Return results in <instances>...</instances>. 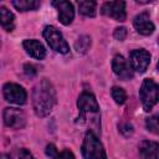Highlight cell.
Instances as JSON below:
<instances>
[{
  "label": "cell",
  "mask_w": 159,
  "mask_h": 159,
  "mask_svg": "<svg viewBox=\"0 0 159 159\" xmlns=\"http://www.w3.org/2000/svg\"><path fill=\"white\" fill-rule=\"evenodd\" d=\"M56 104V91L53 84L47 80H41L32 91V107L37 117L48 116Z\"/></svg>",
  "instance_id": "6da1fadb"
},
{
  "label": "cell",
  "mask_w": 159,
  "mask_h": 159,
  "mask_svg": "<svg viewBox=\"0 0 159 159\" xmlns=\"http://www.w3.org/2000/svg\"><path fill=\"white\" fill-rule=\"evenodd\" d=\"M81 150L84 159H107L102 143L92 130L86 133Z\"/></svg>",
  "instance_id": "7a4b0ae2"
},
{
  "label": "cell",
  "mask_w": 159,
  "mask_h": 159,
  "mask_svg": "<svg viewBox=\"0 0 159 159\" xmlns=\"http://www.w3.org/2000/svg\"><path fill=\"white\" fill-rule=\"evenodd\" d=\"M139 97H140V102L144 111L147 112L152 111V108L158 102V84L153 80L145 78L140 86Z\"/></svg>",
  "instance_id": "3957f363"
},
{
  "label": "cell",
  "mask_w": 159,
  "mask_h": 159,
  "mask_svg": "<svg viewBox=\"0 0 159 159\" xmlns=\"http://www.w3.org/2000/svg\"><path fill=\"white\" fill-rule=\"evenodd\" d=\"M43 37L47 41V43L50 45V47L52 50H55L56 52L67 53L70 51V46H68L67 41L65 40V37L62 36V34L55 26L47 25L43 29Z\"/></svg>",
  "instance_id": "277c9868"
},
{
  "label": "cell",
  "mask_w": 159,
  "mask_h": 159,
  "mask_svg": "<svg viewBox=\"0 0 159 159\" xmlns=\"http://www.w3.org/2000/svg\"><path fill=\"white\" fill-rule=\"evenodd\" d=\"M2 94H4L5 101L17 104V106L24 104L27 99L26 91L17 83H10V82L5 83L2 87Z\"/></svg>",
  "instance_id": "5b68a950"
},
{
  "label": "cell",
  "mask_w": 159,
  "mask_h": 159,
  "mask_svg": "<svg viewBox=\"0 0 159 159\" xmlns=\"http://www.w3.org/2000/svg\"><path fill=\"white\" fill-rule=\"evenodd\" d=\"M2 118H4L5 125L10 127V128H14V129H20L26 123L25 113L21 109L14 108V107L5 108L4 113H2Z\"/></svg>",
  "instance_id": "8992f818"
},
{
  "label": "cell",
  "mask_w": 159,
  "mask_h": 159,
  "mask_svg": "<svg viewBox=\"0 0 159 159\" xmlns=\"http://www.w3.org/2000/svg\"><path fill=\"white\" fill-rule=\"evenodd\" d=\"M129 60H130L132 70H134L139 73H143L147 71V68L150 63V53L143 48L133 50L129 55Z\"/></svg>",
  "instance_id": "52a82bcc"
},
{
  "label": "cell",
  "mask_w": 159,
  "mask_h": 159,
  "mask_svg": "<svg viewBox=\"0 0 159 159\" xmlns=\"http://www.w3.org/2000/svg\"><path fill=\"white\" fill-rule=\"evenodd\" d=\"M101 12L106 16L113 17L117 21H124L127 17L125 2L124 1H107L102 5Z\"/></svg>",
  "instance_id": "ba28073f"
},
{
  "label": "cell",
  "mask_w": 159,
  "mask_h": 159,
  "mask_svg": "<svg viewBox=\"0 0 159 159\" xmlns=\"http://www.w3.org/2000/svg\"><path fill=\"white\" fill-rule=\"evenodd\" d=\"M112 68H113V72L123 81H128V80L133 78V70H132L129 62L122 55H116L113 57Z\"/></svg>",
  "instance_id": "9c48e42d"
},
{
  "label": "cell",
  "mask_w": 159,
  "mask_h": 159,
  "mask_svg": "<svg viewBox=\"0 0 159 159\" xmlns=\"http://www.w3.org/2000/svg\"><path fill=\"white\" fill-rule=\"evenodd\" d=\"M77 107L81 112V114L84 113H97L99 109L98 102L96 97L89 92H82L77 101Z\"/></svg>",
  "instance_id": "30bf717a"
},
{
  "label": "cell",
  "mask_w": 159,
  "mask_h": 159,
  "mask_svg": "<svg viewBox=\"0 0 159 159\" xmlns=\"http://www.w3.org/2000/svg\"><path fill=\"white\" fill-rule=\"evenodd\" d=\"M133 26L137 32L142 35H150L154 32V24L152 22L148 12H140L133 19Z\"/></svg>",
  "instance_id": "8fae6325"
},
{
  "label": "cell",
  "mask_w": 159,
  "mask_h": 159,
  "mask_svg": "<svg viewBox=\"0 0 159 159\" xmlns=\"http://www.w3.org/2000/svg\"><path fill=\"white\" fill-rule=\"evenodd\" d=\"M52 5L58 11V19H60L61 24L70 25L75 17L73 5L70 1H52Z\"/></svg>",
  "instance_id": "7c38bea8"
},
{
  "label": "cell",
  "mask_w": 159,
  "mask_h": 159,
  "mask_svg": "<svg viewBox=\"0 0 159 159\" xmlns=\"http://www.w3.org/2000/svg\"><path fill=\"white\" fill-rule=\"evenodd\" d=\"M22 46H24V50L26 51V53L36 60H42L46 55V50H45L43 45L37 40H34V39L25 40L22 42Z\"/></svg>",
  "instance_id": "4fadbf2b"
},
{
  "label": "cell",
  "mask_w": 159,
  "mask_h": 159,
  "mask_svg": "<svg viewBox=\"0 0 159 159\" xmlns=\"http://www.w3.org/2000/svg\"><path fill=\"white\" fill-rule=\"evenodd\" d=\"M159 145L157 142L144 140L139 145V154L142 159H159Z\"/></svg>",
  "instance_id": "5bb4252c"
},
{
  "label": "cell",
  "mask_w": 159,
  "mask_h": 159,
  "mask_svg": "<svg viewBox=\"0 0 159 159\" xmlns=\"http://www.w3.org/2000/svg\"><path fill=\"white\" fill-rule=\"evenodd\" d=\"M0 25L6 31H12L15 27V16L5 6H0Z\"/></svg>",
  "instance_id": "9a60e30c"
},
{
  "label": "cell",
  "mask_w": 159,
  "mask_h": 159,
  "mask_svg": "<svg viewBox=\"0 0 159 159\" xmlns=\"http://www.w3.org/2000/svg\"><path fill=\"white\" fill-rule=\"evenodd\" d=\"M11 4L19 11H30L40 7V1L37 0H15Z\"/></svg>",
  "instance_id": "2e32d148"
},
{
  "label": "cell",
  "mask_w": 159,
  "mask_h": 159,
  "mask_svg": "<svg viewBox=\"0 0 159 159\" xmlns=\"http://www.w3.org/2000/svg\"><path fill=\"white\" fill-rule=\"evenodd\" d=\"M96 2L94 1H80L78 2V9L80 12L84 16L93 17L96 16Z\"/></svg>",
  "instance_id": "e0dca14e"
},
{
  "label": "cell",
  "mask_w": 159,
  "mask_h": 159,
  "mask_svg": "<svg viewBox=\"0 0 159 159\" xmlns=\"http://www.w3.org/2000/svg\"><path fill=\"white\" fill-rule=\"evenodd\" d=\"M91 47V37L88 35H82L75 43V48L78 53H86Z\"/></svg>",
  "instance_id": "ac0fdd59"
},
{
  "label": "cell",
  "mask_w": 159,
  "mask_h": 159,
  "mask_svg": "<svg viewBox=\"0 0 159 159\" xmlns=\"http://www.w3.org/2000/svg\"><path fill=\"white\" fill-rule=\"evenodd\" d=\"M111 94H112V98L114 99V102L117 104H123L127 101V93L120 87H113L111 91Z\"/></svg>",
  "instance_id": "d6986e66"
},
{
  "label": "cell",
  "mask_w": 159,
  "mask_h": 159,
  "mask_svg": "<svg viewBox=\"0 0 159 159\" xmlns=\"http://www.w3.org/2000/svg\"><path fill=\"white\" fill-rule=\"evenodd\" d=\"M145 125H147V129H148V130H150V132H152V133H154V134H158V132H159V125H158V114H155V116H153V117L148 118V119H147V122H145Z\"/></svg>",
  "instance_id": "ffe728a7"
},
{
  "label": "cell",
  "mask_w": 159,
  "mask_h": 159,
  "mask_svg": "<svg viewBox=\"0 0 159 159\" xmlns=\"http://www.w3.org/2000/svg\"><path fill=\"white\" fill-rule=\"evenodd\" d=\"M113 36L116 40L118 41H123L125 37H127V29L124 26H120V27H117L113 32Z\"/></svg>",
  "instance_id": "44dd1931"
},
{
  "label": "cell",
  "mask_w": 159,
  "mask_h": 159,
  "mask_svg": "<svg viewBox=\"0 0 159 159\" xmlns=\"http://www.w3.org/2000/svg\"><path fill=\"white\" fill-rule=\"evenodd\" d=\"M55 159H75V155H73V153L71 150L66 149V150H62L61 153H58Z\"/></svg>",
  "instance_id": "7402d4cb"
},
{
  "label": "cell",
  "mask_w": 159,
  "mask_h": 159,
  "mask_svg": "<svg viewBox=\"0 0 159 159\" xmlns=\"http://www.w3.org/2000/svg\"><path fill=\"white\" fill-rule=\"evenodd\" d=\"M57 154H58V153H57V149H56V147H55L53 144H48V145L46 147V155H47V157H50V158H56Z\"/></svg>",
  "instance_id": "603a6c76"
},
{
  "label": "cell",
  "mask_w": 159,
  "mask_h": 159,
  "mask_svg": "<svg viewBox=\"0 0 159 159\" xmlns=\"http://www.w3.org/2000/svg\"><path fill=\"white\" fill-rule=\"evenodd\" d=\"M24 71H25V73H26L27 76H30V77H32V76L36 75V68H35V66L31 65V63H26V65L24 66Z\"/></svg>",
  "instance_id": "cb8c5ba5"
},
{
  "label": "cell",
  "mask_w": 159,
  "mask_h": 159,
  "mask_svg": "<svg viewBox=\"0 0 159 159\" xmlns=\"http://www.w3.org/2000/svg\"><path fill=\"white\" fill-rule=\"evenodd\" d=\"M125 137H128V135H130L132 133H133V127H132V124H129V123H125V124H123V125H120V129H119Z\"/></svg>",
  "instance_id": "d4e9b609"
},
{
  "label": "cell",
  "mask_w": 159,
  "mask_h": 159,
  "mask_svg": "<svg viewBox=\"0 0 159 159\" xmlns=\"http://www.w3.org/2000/svg\"><path fill=\"white\" fill-rule=\"evenodd\" d=\"M19 159H35V158L27 149H21L19 154Z\"/></svg>",
  "instance_id": "484cf974"
},
{
  "label": "cell",
  "mask_w": 159,
  "mask_h": 159,
  "mask_svg": "<svg viewBox=\"0 0 159 159\" xmlns=\"http://www.w3.org/2000/svg\"><path fill=\"white\" fill-rule=\"evenodd\" d=\"M0 159H9V157L4 154V155H0Z\"/></svg>",
  "instance_id": "4316f807"
}]
</instances>
